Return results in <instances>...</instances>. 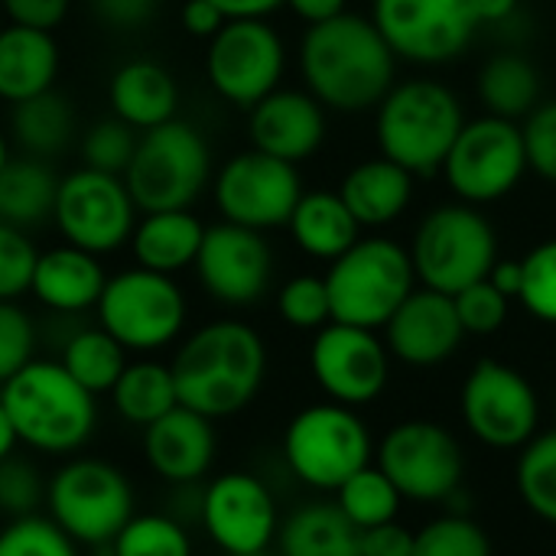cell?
Instances as JSON below:
<instances>
[{"label":"cell","instance_id":"obj_11","mask_svg":"<svg viewBox=\"0 0 556 556\" xmlns=\"http://www.w3.org/2000/svg\"><path fill=\"white\" fill-rule=\"evenodd\" d=\"M98 326L127 352H160L186 329V293L166 274L130 267L108 277L98 300Z\"/></svg>","mask_w":556,"mask_h":556},{"label":"cell","instance_id":"obj_34","mask_svg":"<svg viewBox=\"0 0 556 556\" xmlns=\"http://www.w3.org/2000/svg\"><path fill=\"white\" fill-rule=\"evenodd\" d=\"M59 362L85 391H91L98 397V394H111V388L124 375L127 349L108 329L94 326V329L72 332L68 342L62 345Z\"/></svg>","mask_w":556,"mask_h":556},{"label":"cell","instance_id":"obj_2","mask_svg":"<svg viewBox=\"0 0 556 556\" xmlns=\"http://www.w3.org/2000/svg\"><path fill=\"white\" fill-rule=\"evenodd\" d=\"M179 404L208 417H235L254 404L267 375V349L257 329L215 319L195 329L169 362Z\"/></svg>","mask_w":556,"mask_h":556},{"label":"cell","instance_id":"obj_1","mask_svg":"<svg viewBox=\"0 0 556 556\" xmlns=\"http://www.w3.org/2000/svg\"><path fill=\"white\" fill-rule=\"evenodd\" d=\"M397 52L375 20L339 13L313 23L300 46V68L309 94L336 111H368L394 88Z\"/></svg>","mask_w":556,"mask_h":556},{"label":"cell","instance_id":"obj_16","mask_svg":"<svg viewBox=\"0 0 556 556\" xmlns=\"http://www.w3.org/2000/svg\"><path fill=\"white\" fill-rule=\"evenodd\" d=\"M300 195L303 186L296 166L261 150L231 156L215 179V205L222 218L254 231L287 225Z\"/></svg>","mask_w":556,"mask_h":556},{"label":"cell","instance_id":"obj_57","mask_svg":"<svg viewBox=\"0 0 556 556\" xmlns=\"http://www.w3.org/2000/svg\"><path fill=\"white\" fill-rule=\"evenodd\" d=\"M16 443H20V437H16L13 420H10V414H7V407H3V401H0V463H3L7 456H13Z\"/></svg>","mask_w":556,"mask_h":556},{"label":"cell","instance_id":"obj_54","mask_svg":"<svg viewBox=\"0 0 556 556\" xmlns=\"http://www.w3.org/2000/svg\"><path fill=\"white\" fill-rule=\"evenodd\" d=\"M287 7L296 16H303L309 26L313 23H326V20H332L339 13H345V0H287Z\"/></svg>","mask_w":556,"mask_h":556},{"label":"cell","instance_id":"obj_29","mask_svg":"<svg viewBox=\"0 0 556 556\" xmlns=\"http://www.w3.org/2000/svg\"><path fill=\"white\" fill-rule=\"evenodd\" d=\"M290 235L293 241L319 261H336L342 257L355 241H358V218L349 212L339 192H309L300 195L293 215H290Z\"/></svg>","mask_w":556,"mask_h":556},{"label":"cell","instance_id":"obj_55","mask_svg":"<svg viewBox=\"0 0 556 556\" xmlns=\"http://www.w3.org/2000/svg\"><path fill=\"white\" fill-rule=\"evenodd\" d=\"M489 280H492V283H495L508 300H518V293H521V280H525V267H521V261H495V267H492Z\"/></svg>","mask_w":556,"mask_h":556},{"label":"cell","instance_id":"obj_32","mask_svg":"<svg viewBox=\"0 0 556 556\" xmlns=\"http://www.w3.org/2000/svg\"><path fill=\"white\" fill-rule=\"evenodd\" d=\"M10 134L13 143L36 160H49L55 153H62L72 137H75V111L68 104L65 94L42 91L36 98H26L20 104H13L10 114Z\"/></svg>","mask_w":556,"mask_h":556},{"label":"cell","instance_id":"obj_12","mask_svg":"<svg viewBox=\"0 0 556 556\" xmlns=\"http://www.w3.org/2000/svg\"><path fill=\"white\" fill-rule=\"evenodd\" d=\"M459 414L466 430L489 450H521L541 433L534 384L511 365L482 358L463 381Z\"/></svg>","mask_w":556,"mask_h":556},{"label":"cell","instance_id":"obj_43","mask_svg":"<svg viewBox=\"0 0 556 556\" xmlns=\"http://www.w3.org/2000/svg\"><path fill=\"white\" fill-rule=\"evenodd\" d=\"M521 267H525V280L518 300L534 319L556 326V238L538 244L521 261Z\"/></svg>","mask_w":556,"mask_h":556},{"label":"cell","instance_id":"obj_26","mask_svg":"<svg viewBox=\"0 0 556 556\" xmlns=\"http://www.w3.org/2000/svg\"><path fill=\"white\" fill-rule=\"evenodd\" d=\"M59 75V42L46 29L0 26V101L20 104L52 91Z\"/></svg>","mask_w":556,"mask_h":556},{"label":"cell","instance_id":"obj_53","mask_svg":"<svg viewBox=\"0 0 556 556\" xmlns=\"http://www.w3.org/2000/svg\"><path fill=\"white\" fill-rule=\"evenodd\" d=\"M228 20H264L287 0H212Z\"/></svg>","mask_w":556,"mask_h":556},{"label":"cell","instance_id":"obj_22","mask_svg":"<svg viewBox=\"0 0 556 556\" xmlns=\"http://www.w3.org/2000/svg\"><path fill=\"white\" fill-rule=\"evenodd\" d=\"M218 453V437L208 417L173 407L156 424L143 427V459L169 485H192L208 476Z\"/></svg>","mask_w":556,"mask_h":556},{"label":"cell","instance_id":"obj_31","mask_svg":"<svg viewBox=\"0 0 556 556\" xmlns=\"http://www.w3.org/2000/svg\"><path fill=\"white\" fill-rule=\"evenodd\" d=\"M111 407L117 410L121 420H127L140 430L156 424L173 407H179L173 368L163 362H153V358L127 362L124 375L111 388Z\"/></svg>","mask_w":556,"mask_h":556},{"label":"cell","instance_id":"obj_25","mask_svg":"<svg viewBox=\"0 0 556 556\" xmlns=\"http://www.w3.org/2000/svg\"><path fill=\"white\" fill-rule=\"evenodd\" d=\"M108 101L114 117L134 130H150L176 117L179 88L166 65L153 59H130L111 75Z\"/></svg>","mask_w":556,"mask_h":556},{"label":"cell","instance_id":"obj_50","mask_svg":"<svg viewBox=\"0 0 556 556\" xmlns=\"http://www.w3.org/2000/svg\"><path fill=\"white\" fill-rule=\"evenodd\" d=\"M0 7L10 16V23L46 29V33H52L68 13V0H0Z\"/></svg>","mask_w":556,"mask_h":556},{"label":"cell","instance_id":"obj_15","mask_svg":"<svg viewBox=\"0 0 556 556\" xmlns=\"http://www.w3.org/2000/svg\"><path fill=\"white\" fill-rule=\"evenodd\" d=\"M287 65L283 42L264 20H228L205 52V75L212 88L235 108H254L277 91Z\"/></svg>","mask_w":556,"mask_h":556},{"label":"cell","instance_id":"obj_13","mask_svg":"<svg viewBox=\"0 0 556 556\" xmlns=\"http://www.w3.org/2000/svg\"><path fill=\"white\" fill-rule=\"evenodd\" d=\"M137 212L124 176L81 166L59 179L52 222L65 244L101 257L130 244Z\"/></svg>","mask_w":556,"mask_h":556},{"label":"cell","instance_id":"obj_20","mask_svg":"<svg viewBox=\"0 0 556 556\" xmlns=\"http://www.w3.org/2000/svg\"><path fill=\"white\" fill-rule=\"evenodd\" d=\"M195 274L212 300L225 306H251L270 287L274 254L261 231L235 222H218L205 228Z\"/></svg>","mask_w":556,"mask_h":556},{"label":"cell","instance_id":"obj_58","mask_svg":"<svg viewBox=\"0 0 556 556\" xmlns=\"http://www.w3.org/2000/svg\"><path fill=\"white\" fill-rule=\"evenodd\" d=\"M13 156H10V140H7V134L0 130V173L7 169V163H10Z\"/></svg>","mask_w":556,"mask_h":556},{"label":"cell","instance_id":"obj_56","mask_svg":"<svg viewBox=\"0 0 556 556\" xmlns=\"http://www.w3.org/2000/svg\"><path fill=\"white\" fill-rule=\"evenodd\" d=\"M472 7H476L479 23H505L515 16L518 0H472Z\"/></svg>","mask_w":556,"mask_h":556},{"label":"cell","instance_id":"obj_28","mask_svg":"<svg viewBox=\"0 0 556 556\" xmlns=\"http://www.w3.org/2000/svg\"><path fill=\"white\" fill-rule=\"evenodd\" d=\"M339 195L349 205V212L358 218V225L378 228L394 222L410 205L414 173H407L388 156L365 160L342 179Z\"/></svg>","mask_w":556,"mask_h":556},{"label":"cell","instance_id":"obj_35","mask_svg":"<svg viewBox=\"0 0 556 556\" xmlns=\"http://www.w3.org/2000/svg\"><path fill=\"white\" fill-rule=\"evenodd\" d=\"M479 94L495 117H521L538 108L541 78L538 68L518 52H498L485 62L479 75Z\"/></svg>","mask_w":556,"mask_h":556},{"label":"cell","instance_id":"obj_37","mask_svg":"<svg viewBox=\"0 0 556 556\" xmlns=\"http://www.w3.org/2000/svg\"><path fill=\"white\" fill-rule=\"evenodd\" d=\"M515 485L531 515L556 528V430H541L518 450Z\"/></svg>","mask_w":556,"mask_h":556},{"label":"cell","instance_id":"obj_18","mask_svg":"<svg viewBox=\"0 0 556 556\" xmlns=\"http://www.w3.org/2000/svg\"><path fill=\"white\" fill-rule=\"evenodd\" d=\"M371 20L401 59L424 65L463 55L479 29L472 0H375Z\"/></svg>","mask_w":556,"mask_h":556},{"label":"cell","instance_id":"obj_36","mask_svg":"<svg viewBox=\"0 0 556 556\" xmlns=\"http://www.w3.org/2000/svg\"><path fill=\"white\" fill-rule=\"evenodd\" d=\"M336 505L352 521L355 531H371V528L397 521L404 498L394 489V482L375 463H368L365 469H358L349 482L336 489Z\"/></svg>","mask_w":556,"mask_h":556},{"label":"cell","instance_id":"obj_21","mask_svg":"<svg viewBox=\"0 0 556 556\" xmlns=\"http://www.w3.org/2000/svg\"><path fill=\"white\" fill-rule=\"evenodd\" d=\"M466 329L459 323L453 296L440 290H414L384 326V345L391 358L410 368H437L459 352Z\"/></svg>","mask_w":556,"mask_h":556},{"label":"cell","instance_id":"obj_46","mask_svg":"<svg viewBox=\"0 0 556 556\" xmlns=\"http://www.w3.org/2000/svg\"><path fill=\"white\" fill-rule=\"evenodd\" d=\"M456 303V313H459V323L466 329V336H492L505 326L508 319V296L485 277L466 290H459L453 296Z\"/></svg>","mask_w":556,"mask_h":556},{"label":"cell","instance_id":"obj_48","mask_svg":"<svg viewBox=\"0 0 556 556\" xmlns=\"http://www.w3.org/2000/svg\"><path fill=\"white\" fill-rule=\"evenodd\" d=\"M521 130L528 147V166L547 182H556V101L538 104Z\"/></svg>","mask_w":556,"mask_h":556},{"label":"cell","instance_id":"obj_39","mask_svg":"<svg viewBox=\"0 0 556 556\" xmlns=\"http://www.w3.org/2000/svg\"><path fill=\"white\" fill-rule=\"evenodd\" d=\"M414 556H492V541L479 521L450 511L414 531Z\"/></svg>","mask_w":556,"mask_h":556},{"label":"cell","instance_id":"obj_47","mask_svg":"<svg viewBox=\"0 0 556 556\" xmlns=\"http://www.w3.org/2000/svg\"><path fill=\"white\" fill-rule=\"evenodd\" d=\"M36 244L16 225L0 222V300H20L29 293L36 270Z\"/></svg>","mask_w":556,"mask_h":556},{"label":"cell","instance_id":"obj_27","mask_svg":"<svg viewBox=\"0 0 556 556\" xmlns=\"http://www.w3.org/2000/svg\"><path fill=\"white\" fill-rule=\"evenodd\" d=\"M202 238L205 225L189 208L143 212V218L134 225L130 251L137 267L173 277L186 267H195Z\"/></svg>","mask_w":556,"mask_h":556},{"label":"cell","instance_id":"obj_30","mask_svg":"<svg viewBox=\"0 0 556 556\" xmlns=\"http://www.w3.org/2000/svg\"><path fill=\"white\" fill-rule=\"evenodd\" d=\"M280 556H362L358 531L336 502H306L280 521Z\"/></svg>","mask_w":556,"mask_h":556},{"label":"cell","instance_id":"obj_49","mask_svg":"<svg viewBox=\"0 0 556 556\" xmlns=\"http://www.w3.org/2000/svg\"><path fill=\"white\" fill-rule=\"evenodd\" d=\"M88 7H91L94 20L104 23L108 29L137 33L156 16L160 0H88Z\"/></svg>","mask_w":556,"mask_h":556},{"label":"cell","instance_id":"obj_3","mask_svg":"<svg viewBox=\"0 0 556 556\" xmlns=\"http://www.w3.org/2000/svg\"><path fill=\"white\" fill-rule=\"evenodd\" d=\"M0 401L13 420L23 446L49 456L78 453L98 427L94 394L85 391L62 362L33 358L7 384H0Z\"/></svg>","mask_w":556,"mask_h":556},{"label":"cell","instance_id":"obj_52","mask_svg":"<svg viewBox=\"0 0 556 556\" xmlns=\"http://www.w3.org/2000/svg\"><path fill=\"white\" fill-rule=\"evenodd\" d=\"M228 23V16L212 3V0H186L182 3V26L192 36L212 39L222 26Z\"/></svg>","mask_w":556,"mask_h":556},{"label":"cell","instance_id":"obj_17","mask_svg":"<svg viewBox=\"0 0 556 556\" xmlns=\"http://www.w3.org/2000/svg\"><path fill=\"white\" fill-rule=\"evenodd\" d=\"M309 371L329 401L358 410L384 394L391 352L375 329L329 323L309 345Z\"/></svg>","mask_w":556,"mask_h":556},{"label":"cell","instance_id":"obj_10","mask_svg":"<svg viewBox=\"0 0 556 556\" xmlns=\"http://www.w3.org/2000/svg\"><path fill=\"white\" fill-rule=\"evenodd\" d=\"M375 466L394 482L404 502L417 505L453 502L466 476L459 440L437 420L394 424L375 450Z\"/></svg>","mask_w":556,"mask_h":556},{"label":"cell","instance_id":"obj_14","mask_svg":"<svg viewBox=\"0 0 556 556\" xmlns=\"http://www.w3.org/2000/svg\"><path fill=\"white\" fill-rule=\"evenodd\" d=\"M528 169V147H525V130L508 121V117H476L466 121L446 163V182L450 189L469 202H495L508 195Z\"/></svg>","mask_w":556,"mask_h":556},{"label":"cell","instance_id":"obj_6","mask_svg":"<svg viewBox=\"0 0 556 556\" xmlns=\"http://www.w3.org/2000/svg\"><path fill=\"white\" fill-rule=\"evenodd\" d=\"M375 456L368 424L355 407L313 404L303 407L283 430V463L313 492H332L365 469Z\"/></svg>","mask_w":556,"mask_h":556},{"label":"cell","instance_id":"obj_59","mask_svg":"<svg viewBox=\"0 0 556 556\" xmlns=\"http://www.w3.org/2000/svg\"><path fill=\"white\" fill-rule=\"evenodd\" d=\"M254 556H264V554H254Z\"/></svg>","mask_w":556,"mask_h":556},{"label":"cell","instance_id":"obj_51","mask_svg":"<svg viewBox=\"0 0 556 556\" xmlns=\"http://www.w3.org/2000/svg\"><path fill=\"white\" fill-rule=\"evenodd\" d=\"M362 556H414V531L391 521L371 531H358Z\"/></svg>","mask_w":556,"mask_h":556},{"label":"cell","instance_id":"obj_33","mask_svg":"<svg viewBox=\"0 0 556 556\" xmlns=\"http://www.w3.org/2000/svg\"><path fill=\"white\" fill-rule=\"evenodd\" d=\"M59 192V176L46 160L20 156L0 173V222L29 228L52 218Z\"/></svg>","mask_w":556,"mask_h":556},{"label":"cell","instance_id":"obj_41","mask_svg":"<svg viewBox=\"0 0 556 556\" xmlns=\"http://www.w3.org/2000/svg\"><path fill=\"white\" fill-rule=\"evenodd\" d=\"M137 130L130 124H124L121 117H104V121H94L85 137H81V160L85 166L91 169H101V173H114V176H124L130 160H134V150H137Z\"/></svg>","mask_w":556,"mask_h":556},{"label":"cell","instance_id":"obj_44","mask_svg":"<svg viewBox=\"0 0 556 556\" xmlns=\"http://www.w3.org/2000/svg\"><path fill=\"white\" fill-rule=\"evenodd\" d=\"M46 485L49 482H42L39 469L29 459L7 456L0 463V515L7 521L39 515V508L46 505Z\"/></svg>","mask_w":556,"mask_h":556},{"label":"cell","instance_id":"obj_8","mask_svg":"<svg viewBox=\"0 0 556 556\" xmlns=\"http://www.w3.org/2000/svg\"><path fill=\"white\" fill-rule=\"evenodd\" d=\"M410 261L424 287L456 296L492 274L498 261V238L489 218L469 202L440 205L420 222Z\"/></svg>","mask_w":556,"mask_h":556},{"label":"cell","instance_id":"obj_23","mask_svg":"<svg viewBox=\"0 0 556 556\" xmlns=\"http://www.w3.org/2000/svg\"><path fill=\"white\" fill-rule=\"evenodd\" d=\"M248 130L254 150L296 166L319 150L326 137V114L313 94L277 88L251 108Z\"/></svg>","mask_w":556,"mask_h":556},{"label":"cell","instance_id":"obj_42","mask_svg":"<svg viewBox=\"0 0 556 556\" xmlns=\"http://www.w3.org/2000/svg\"><path fill=\"white\" fill-rule=\"evenodd\" d=\"M277 309L280 319L293 329H309L319 332L323 326L332 323V306H329V290H326V277H293L280 287L277 293Z\"/></svg>","mask_w":556,"mask_h":556},{"label":"cell","instance_id":"obj_5","mask_svg":"<svg viewBox=\"0 0 556 556\" xmlns=\"http://www.w3.org/2000/svg\"><path fill=\"white\" fill-rule=\"evenodd\" d=\"M414 283L417 274L407 248L391 238H358L326 274L332 323L378 332L414 293Z\"/></svg>","mask_w":556,"mask_h":556},{"label":"cell","instance_id":"obj_7","mask_svg":"<svg viewBox=\"0 0 556 556\" xmlns=\"http://www.w3.org/2000/svg\"><path fill=\"white\" fill-rule=\"evenodd\" d=\"M46 508L78 547H111L137 515L130 479L117 466L91 456H75L55 469L46 485Z\"/></svg>","mask_w":556,"mask_h":556},{"label":"cell","instance_id":"obj_9","mask_svg":"<svg viewBox=\"0 0 556 556\" xmlns=\"http://www.w3.org/2000/svg\"><path fill=\"white\" fill-rule=\"evenodd\" d=\"M212 176L205 137L186 121H166L140 134L124 182L140 212L189 208Z\"/></svg>","mask_w":556,"mask_h":556},{"label":"cell","instance_id":"obj_45","mask_svg":"<svg viewBox=\"0 0 556 556\" xmlns=\"http://www.w3.org/2000/svg\"><path fill=\"white\" fill-rule=\"evenodd\" d=\"M36 358L33 316L16 300H0V384Z\"/></svg>","mask_w":556,"mask_h":556},{"label":"cell","instance_id":"obj_40","mask_svg":"<svg viewBox=\"0 0 556 556\" xmlns=\"http://www.w3.org/2000/svg\"><path fill=\"white\" fill-rule=\"evenodd\" d=\"M0 556H78V544L49 515H26L0 528Z\"/></svg>","mask_w":556,"mask_h":556},{"label":"cell","instance_id":"obj_4","mask_svg":"<svg viewBox=\"0 0 556 556\" xmlns=\"http://www.w3.org/2000/svg\"><path fill=\"white\" fill-rule=\"evenodd\" d=\"M463 124L459 98L446 85L430 78L401 81L378 104L381 156L407 173H433L446 163Z\"/></svg>","mask_w":556,"mask_h":556},{"label":"cell","instance_id":"obj_19","mask_svg":"<svg viewBox=\"0 0 556 556\" xmlns=\"http://www.w3.org/2000/svg\"><path fill=\"white\" fill-rule=\"evenodd\" d=\"M199 521L208 541L228 556L264 554L280 531L277 498L251 472H222L199 498Z\"/></svg>","mask_w":556,"mask_h":556},{"label":"cell","instance_id":"obj_24","mask_svg":"<svg viewBox=\"0 0 556 556\" xmlns=\"http://www.w3.org/2000/svg\"><path fill=\"white\" fill-rule=\"evenodd\" d=\"M104 283H108V274L98 254H88L75 244H59V248L39 251L29 293L36 296L39 306L62 313V316H75V313L98 306Z\"/></svg>","mask_w":556,"mask_h":556},{"label":"cell","instance_id":"obj_38","mask_svg":"<svg viewBox=\"0 0 556 556\" xmlns=\"http://www.w3.org/2000/svg\"><path fill=\"white\" fill-rule=\"evenodd\" d=\"M111 556H192V538L173 515H134L111 541Z\"/></svg>","mask_w":556,"mask_h":556}]
</instances>
